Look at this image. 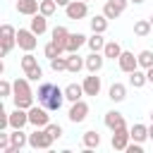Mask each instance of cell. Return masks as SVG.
<instances>
[{"label":"cell","mask_w":153,"mask_h":153,"mask_svg":"<svg viewBox=\"0 0 153 153\" xmlns=\"http://www.w3.org/2000/svg\"><path fill=\"white\" fill-rule=\"evenodd\" d=\"M14 91H12V98H14V108H24V110H29L31 105H33V91H31V86H29V79H14Z\"/></svg>","instance_id":"obj_1"},{"label":"cell","mask_w":153,"mask_h":153,"mask_svg":"<svg viewBox=\"0 0 153 153\" xmlns=\"http://www.w3.org/2000/svg\"><path fill=\"white\" fill-rule=\"evenodd\" d=\"M53 141H55V139L45 131V127H36V129L29 134V146H31L33 151H38V148H50Z\"/></svg>","instance_id":"obj_2"},{"label":"cell","mask_w":153,"mask_h":153,"mask_svg":"<svg viewBox=\"0 0 153 153\" xmlns=\"http://www.w3.org/2000/svg\"><path fill=\"white\" fill-rule=\"evenodd\" d=\"M50 110L48 108H38V105H31L29 108V124H33V127H48L50 124V115H48Z\"/></svg>","instance_id":"obj_3"},{"label":"cell","mask_w":153,"mask_h":153,"mask_svg":"<svg viewBox=\"0 0 153 153\" xmlns=\"http://www.w3.org/2000/svg\"><path fill=\"white\" fill-rule=\"evenodd\" d=\"M17 45H19L22 50L31 53V50L38 45V38H36V33H33L31 29H19V31H17Z\"/></svg>","instance_id":"obj_4"},{"label":"cell","mask_w":153,"mask_h":153,"mask_svg":"<svg viewBox=\"0 0 153 153\" xmlns=\"http://www.w3.org/2000/svg\"><path fill=\"white\" fill-rule=\"evenodd\" d=\"M65 14H67V19H84L86 14H88V2H84V0H72L67 7H65Z\"/></svg>","instance_id":"obj_5"},{"label":"cell","mask_w":153,"mask_h":153,"mask_svg":"<svg viewBox=\"0 0 153 153\" xmlns=\"http://www.w3.org/2000/svg\"><path fill=\"white\" fill-rule=\"evenodd\" d=\"M67 117H69V122H74V124L84 122V120L88 117V103H84V100H74L72 108H69V112H67Z\"/></svg>","instance_id":"obj_6"},{"label":"cell","mask_w":153,"mask_h":153,"mask_svg":"<svg viewBox=\"0 0 153 153\" xmlns=\"http://www.w3.org/2000/svg\"><path fill=\"white\" fill-rule=\"evenodd\" d=\"M127 2H129V0H105L103 14H105L108 19H117V17L127 10Z\"/></svg>","instance_id":"obj_7"},{"label":"cell","mask_w":153,"mask_h":153,"mask_svg":"<svg viewBox=\"0 0 153 153\" xmlns=\"http://www.w3.org/2000/svg\"><path fill=\"white\" fill-rule=\"evenodd\" d=\"M129 141H131V134L127 131V127H120L112 131V148L115 151H127Z\"/></svg>","instance_id":"obj_8"},{"label":"cell","mask_w":153,"mask_h":153,"mask_svg":"<svg viewBox=\"0 0 153 153\" xmlns=\"http://www.w3.org/2000/svg\"><path fill=\"white\" fill-rule=\"evenodd\" d=\"M117 65H120V69H122V72L131 74L134 69H139V57H134V53H129V50H122V55H120Z\"/></svg>","instance_id":"obj_9"},{"label":"cell","mask_w":153,"mask_h":153,"mask_svg":"<svg viewBox=\"0 0 153 153\" xmlns=\"http://www.w3.org/2000/svg\"><path fill=\"white\" fill-rule=\"evenodd\" d=\"M26 124H29V110L14 108V110L10 112V127H12V129H24Z\"/></svg>","instance_id":"obj_10"},{"label":"cell","mask_w":153,"mask_h":153,"mask_svg":"<svg viewBox=\"0 0 153 153\" xmlns=\"http://www.w3.org/2000/svg\"><path fill=\"white\" fill-rule=\"evenodd\" d=\"M84 93L86 96H98L100 93V76H96L93 72H88V76L84 79Z\"/></svg>","instance_id":"obj_11"},{"label":"cell","mask_w":153,"mask_h":153,"mask_svg":"<svg viewBox=\"0 0 153 153\" xmlns=\"http://www.w3.org/2000/svg\"><path fill=\"white\" fill-rule=\"evenodd\" d=\"M55 91H57V84H53V81H43V84L38 86V91H36V98H38V103H41V105H45Z\"/></svg>","instance_id":"obj_12"},{"label":"cell","mask_w":153,"mask_h":153,"mask_svg":"<svg viewBox=\"0 0 153 153\" xmlns=\"http://www.w3.org/2000/svg\"><path fill=\"white\" fill-rule=\"evenodd\" d=\"M38 10H41V0H17V12L19 14L33 17Z\"/></svg>","instance_id":"obj_13"},{"label":"cell","mask_w":153,"mask_h":153,"mask_svg":"<svg viewBox=\"0 0 153 153\" xmlns=\"http://www.w3.org/2000/svg\"><path fill=\"white\" fill-rule=\"evenodd\" d=\"M36 36H43L45 31H48V17L45 14H41V12H36L33 17H31V26H29Z\"/></svg>","instance_id":"obj_14"},{"label":"cell","mask_w":153,"mask_h":153,"mask_svg":"<svg viewBox=\"0 0 153 153\" xmlns=\"http://www.w3.org/2000/svg\"><path fill=\"white\" fill-rule=\"evenodd\" d=\"M105 127L110 129V131H115V129H120V127H124V117H122V112H117V110H110V112H105Z\"/></svg>","instance_id":"obj_15"},{"label":"cell","mask_w":153,"mask_h":153,"mask_svg":"<svg viewBox=\"0 0 153 153\" xmlns=\"http://www.w3.org/2000/svg\"><path fill=\"white\" fill-rule=\"evenodd\" d=\"M86 41H88V38H86L84 33H69V38H67V43H65V53H76Z\"/></svg>","instance_id":"obj_16"},{"label":"cell","mask_w":153,"mask_h":153,"mask_svg":"<svg viewBox=\"0 0 153 153\" xmlns=\"http://www.w3.org/2000/svg\"><path fill=\"white\" fill-rule=\"evenodd\" d=\"M108 98H110L112 103H122V100L127 98V86L120 84V81H115V84L108 88Z\"/></svg>","instance_id":"obj_17"},{"label":"cell","mask_w":153,"mask_h":153,"mask_svg":"<svg viewBox=\"0 0 153 153\" xmlns=\"http://www.w3.org/2000/svg\"><path fill=\"white\" fill-rule=\"evenodd\" d=\"M103 60H105V55H100V53H91V55L86 57V69L93 72V74H98V72L103 69Z\"/></svg>","instance_id":"obj_18"},{"label":"cell","mask_w":153,"mask_h":153,"mask_svg":"<svg viewBox=\"0 0 153 153\" xmlns=\"http://www.w3.org/2000/svg\"><path fill=\"white\" fill-rule=\"evenodd\" d=\"M10 143H12V148H17V153H19L24 146H29V136H26L22 129H14V131L10 134Z\"/></svg>","instance_id":"obj_19"},{"label":"cell","mask_w":153,"mask_h":153,"mask_svg":"<svg viewBox=\"0 0 153 153\" xmlns=\"http://www.w3.org/2000/svg\"><path fill=\"white\" fill-rule=\"evenodd\" d=\"M84 67H86V60H81L76 53H69V55H67V72L76 74V72H81Z\"/></svg>","instance_id":"obj_20"},{"label":"cell","mask_w":153,"mask_h":153,"mask_svg":"<svg viewBox=\"0 0 153 153\" xmlns=\"http://www.w3.org/2000/svg\"><path fill=\"white\" fill-rule=\"evenodd\" d=\"M81 96H86L81 84H67V86H65V98H67V100L74 103V100H81Z\"/></svg>","instance_id":"obj_21"},{"label":"cell","mask_w":153,"mask_h":153,"mask_svg":"<svg viewBox=\"0 0 153 153\" xmlns=\"http://www.w3.org/2000/svg\"><path fill=\"white\" fill-rule=\"evenodd\" d=\"M103 55H105L108 60H120V55H122V45H120L117 41H108L105 48H103Z\"/></svg>","instance_id":"obj_22"},{"label":"cell","mask_w":153,"mask_h":153,"mask_svg":"<svg viewBox=\"0 0 153 153\" xmlns=\"http://www.w3.org/2000/svg\"><path fill=\"white\" fill-rule=\"evenodd\" d=\"M81 141H84V148H98L100 146V134L96 129H88V131H84Z\"/></svg>","instance_id":"obj_23"},{"label":"cell","mask_w":153,"mask_h":153,"mask_svg":"<svg viewBox=\"0 0 153 153\" xmlns=\"http://www.w3.org/2000/svg\"><path fill=\"white\" fill-rule=\"evenodd\" d=\"M129 134H131V141H141V143H143V141L148 139V127L141 124V122H136V124L129 129Z\"/></svg>","instance_id":"obj_24"},{"label":"cell","mask_w":153,"mask_h":153,"mask_svg":"<svg viewBox=\"0 0 153 153\" xmlns=\"http://www.w3.org/2000/svg\"><path fill=\"white\" fill-rule=\"evenodd\" d=\"M91 31L93 33H105L108 31V17L105 14H96L91 19Z\"/></svg>","instance_id":"obj_25"},{"label":"cell","mask_w":153,"mask_h":153,"mask_svg":"<svg viewBox=\"0 0 153 153\" xmlns=\"http://www.w3.org/2000/svg\"><path fill=\"white\" fill-rule=\"evenodd\" d=\"M151 29H153L151 19H136V22H134V33H136V36H141V38H143V36H148V33H151Z\"/></svg>","instance_id":"obj_26"},{"label":"cell","mask_w":153,"mask_h":153,"mask_svg":"<svg viewBox=\"0 0 153 153\" xmlns=\"http://www.w3.org/2000/svg\"><path fill=\"white\" fill-rule=\"evenodd\" d=\"M105 43H108V41L103 38V33H93V36L86 41V45L91 48V53H100V50L105 48Z\"/></svg>","instance_id":"obj_27"},{"label":"cell","mask_w":153,"mask_h":153,"mask_svg":"<svg viewBox=\"0 0 153 153\" xmlns=\"http://www.w3.org/2000/svg\"><path fill=\"white\" fill-rule=\"evenodd\" d=\"M146 81H148V76H146V72H141V69H134V72L129 74V84H131L134 88L146 86Z\"/></svg>","instance_id":"obj_28"},{"label":"cell","mask_w":153,"mask_h":153,"mask_svg":"<svg viewBox=\"0 0 153 153\" xmlns=\"http://www.w3.org/2000/svg\"><path fill=\"white\" fill-rule=\"evenodd\" d=\"M67 38H69V31H67L65 26H55V29H53V41H55L57 45H62V48H65Z\"/></svg>","instance_id":"obj_29"},{"label":"cell","mask_w":153,"mask_h":153,"mask_svg":"<svg viewBox=\"0 0 153 153\" xmlns=\"http://www.w3.org/2000/svg\"><path fill=\"white\" fill-rule=\"evenodd\" d=\"M136 57H139V67L141 69H151L153 67V50H141Z\"/></svg>","instance_id":"obj_30"},{"label":"cell","mask_w":153,"mask_h":153,"mask_svg":"<svg viewBox=\"0 0 153 153\" xmlns=\"http://www.w3.org/2000/svg\"><path fill=\"white\" fill-rule=\"evenodd\" d=\"M43 53H45V57H48V60H53V57L62 55V53H65V48H62V45H57L55 41H50V43H48V45L43 48Z\"/></svg>","instance_id":"obj_31"},{"label":"cell","mask_w":153,"mask_h":153,"mask_svg":"<svg viewBox=\"0 0 153 153\" xmlns=\"http://www.w3.org/2000/svg\"><path fill=\"white\" fill-rule=\"evenodd\" d=\"M55 10H57V2L55 0H41V14H45V17H53L55 14Z\"/></svg>","instance_id":"obj_32"},{"label":"cell","mask_w":153,"mask_h":153,"mask_svg":"<svg viewBox=\"0 0 153 153\" xmlns=\"http://www.w3.org/2000/svg\"><path fill=\"white\" fill-rule=\"evenodd\" d=\"M50 69L53 72H67V57H62V55L53 57L50 60Z\"/></svg>","instance_id":"obj_33"},{"label":"cell","mask_w":153,"mask_h":153,"mask_svg":"<svg viewBox=\"0 0 153 153\" xmlns=\"http://www.w3.org/2000/svg\"><path fill=\"white\" fill-rule=\"evenodd\" d=\"M33 67H38V60H36V55L26 53V55L22 57V69H24V72H29V69H33Z\"/></svg>","instance_id":"obj_34"},{"label":"cell","mask_w":153,"mask_h":153,"mask_svg":"<svg viewBox=\"0 0 153 153\" xmlns=\"http://www.w3.org/2000/svg\"><path fill=\"white\" fill-rule=\"evenodd\" d=\"M2 38H17V29L12 24H2L0 26V41Z\"/></svg>","instance_id":"obj_35"},{"label":"cell","mask_w":153,"mask_h":153,"mask_svg":"<svg viewBox=\"0 0 153 153\" xmlns=\"http://www.w3.org/2000/svg\"><path fill=\"white\" fill-rule=\"evenodd\" d=\"M14 43H17V38H2V50H0V55H2V57L10 55V50L14 48Z\"/></svg>","instance_id":"obj_36"},{"label":"cell","mask_w":153,"mask_h":153,"mask_svg":"<svg viewBox=\"0 0 153 153\" xmlns=\"http://www.w3.org/2000/svg\"><path fill=\"white\" fill-rule=\"evenodd\" d=\"M12 91H14V86H12L7 79H2V81H0V96L7 98V96H12Z\"/></svg>","instance_id":"obj_37"},{"label":"cell","mask_w":153,"mask_h":153,"mask_svg":"<svg viewBox=\"0 0 153 153\" xmlns=\"http://www.w3.org/2000/svg\"><path fill=\"white\" fill-rule=\"evenodd\" d=\"M45 131H48V134H50L53 139H60V136L65 134V131H62V127H60V124H53V122H50V124L45 127Z\"/></svg>","instance_id":"obj_38"},{"label":"cell","mask_w":153,"mask_h":153,"mask_svg":"<svg viewBox=\"0 0 153 153\" xmlns=\"http://www.w3.org/2000/svg\"><path fill=\"white\" fill-rule=\"evenodd\" d=\"M24 74H26L29 81H38V79L43 76V69H41V67H33V69H29V72H24Z\"/></svg>","instance_id":"obj_39"},{"label":"cell","mask_w":153,"mask_h":153,"mask_svg":"<svg viewBox=\"0 0 153 153\" xmlns=\"http://www.w3.org/2000/svg\"><path fill=\"white\" fill-rule=\"evenodd\" d=\"M127 153H143V146H141V141H134V143H129V146H127Z\"/></svg>","instance_id":"obj_40"},{"label":"cell","mask_w":153,"mask_h":153,"mask_svg":"<svg viewBox=\"0 0 153 153\" xmlns=\"http://www.w3.org/2000/svg\"><path fill=\"white\" fill-rule=\"evenodd\" d=\"M55 2H57V5H60V7H67V5H69V2H72V0H55Z\"/></svg>","instance_id":"obj_41"},{"label":"cell","mask_w":153,"mask_h":153,"mask_svg":"<svg viewBox=\"0 0 153 153\" xmlns=\"http://www.w3.org/2000/svg\"><path fill=\"white\" fill-rule=\"evenodd\" d=\"M146 76H148V81L153 84V67H151V69H146Z\"/></svg>","instance_id":"obj_42"},{"label":"cell","mask_w":153,"mask_h":153,"mask_svg":"<svg viewBox=\"0 0 153 153\" xmlns=\"http://www.w3.org/2000/svg\"><path fill=\"white\" fill-rule=\"evenodd\" d=\"M148 139L153 141V122H151V127H148Z\"/></svg>","instance_id":"obj_43"},{"label":"cell","mask_w":153,"mask_h":153,"mask_svg":"<svg viewBox=\"0 0 153 153\" xmlns=\"http://www.w3.org/2000/svg\"><path fill=\"white\" fill-rule=\"evenodd\" d=\"M131 2H134V5H141V2H146V0H131Z\"/></svg>","instance_id":"obj_44"},{"label":"cell","mask_w":153,"mask_h":153,"mask_svg":"<svg viewBox=\"0 0 153 153\" xmlns=\"http://www.w3.org/2000/svg\"><path fill=\"white\" fill-rule=\"evenodd\" d=\"M151 122H153V110H151Z\"/></svg>","instance_id":"obj_45"},{"label":"cell","mask_w":153,"mask_h":153,"mask_svg":"<svg viewBox=\"0 0 153 153\" xmlns=\"http://www.w3.org/2000/svg\"><path fill=\"white\" fill-rule=\"evenodd\" d=\"M151 24H153V14H151Z\"/></svg>","instance_id":"obj_46"},{"label":"cell","mask_w":153,"mask_h":153,"mask_svg":"<svg viewBox=\"0 0 153 153\" xmlns=\"http://www.w3.org/2000/svg\"><path fill=\"white\" fill-rule=\"evenodd\" d=\"M84 2H88V0H84Z\"/></svg>","instance_id":"obj_47"}]
</instances>
